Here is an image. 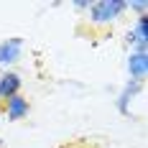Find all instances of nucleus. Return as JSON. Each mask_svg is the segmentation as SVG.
Instances as JSON below:
<instances>
[{"label": "nucleus", "mask_w": 148, "mask_h": 148, "mask_svg": "<svg viewBox=\"0 0 148 148\" xmlns=\"http://www.w3.org/2000/svg\"><path fill=\"white\" fill-rule=\"evenodd\" d=\"M125 66H128V74H130V82L146 84V77H148V54H135V51H130Z\"/></svg>", "instance_id": "obj_3"}, {"label": "nucleus", "mask_w": 148, "mask_h": 148, "mask_svg": "<svg viewBox=\"0 0 148 148\" xmlns=\"http://www.w3.org/2000/svg\"><path fill=\"white\" fill-rule=\"evenodd\" d=\"M130 31H133L135 36L140 38V41H148V15H138Z\"/></svg>", "instance_id": "obj_7"}, {"label": "nucleus", "mask_w": 148, "mask_h": 148, "mask_svg": "<svg viewBox=\"0 0 148 148\" xmlns=\"http://www.w3.org/2000/svg\"><path fill=\"white\" fill-rule=\"evenodd\" d=\"M28 112H31V105H28V100L23 95H15L10 100H5V118L10 120V123L28 118Z\"/></svg>", "instance_id": "obj_5"}, {"label": "nucleus", "mask_w": 148, "mask_h": 148, "mask_svg": "<svg viewBox=\"0 0 148 148\" xmlns=\"http://www.w3.org/2000/svg\"><path fill=\"white\" fill-rule=\"evenodd\" d=\"M21 54H23V38L21 36H13V38L0 41V69L13 66L15 61L21 59Z\"/></svg>", "instance_id": "obj_2"}, {"label": "nucleus", "mask_w": 148, "mask_h": 148, "mask_svg": "<svg viewBox=\"0 0 148 148\" xmlns=\"http://www.w3.org/2000/svg\"><path fill=\"white\" fill-rule=\"evenodd\" d=\"M128 10H135L138 15H148V0H128Z\"/></svg>", "instance_id": "obj_8"}, {"label": "nucleus", "mask_w": 148, "mask_h": 148, "mask_svg": "<svg viewBox=\"0 0 148 148\" xmlns=\"http://www.w3.org/2000/svg\"><path fill=\"white\" fill-rule=\"evenodd\" d=\"M64 148H79V146H64Z\"/></svg>", "instance_id": "obj_11"}, {"label": "nucleus", "mask_w": 148, "mask_h": 148, "mask_svg": "<svg viewBox=\"0 0 148 148\" xmlns=\"http://www.w3.org/2000/svg\"><path fill=\"white\" fill-rule=\"evenodd\" d=\"M138 92H143V84H138V82H128L125 87L120 89L118 100H115V107H118L120 115H130V102H133V97L138 95Z\"/></svg>", "instance_id": "obj_6"}, {"label": "nucleus", "mask_w": 148, "mask_h": 148, "mask_svg": "<svg viewBox=\"0 0 148 148\" xmlns=\"http://www.w3.org/2000/svg\"><path fill=\"white\" fill-rule=\"evenodd\" d=\"M21 87H23V79H21L18 72L5 69V72L0 74V100L3 102L10 100V97H15V95H21Z\"/></svg>", "instance_id": "obj_4"}, {"label": "nucleus", "mask_w": 148, "mask_h": 148, "mask_svg": "<svg viewBox=\"0 0 148 148\" xmlns=\"http://www.w3.org/2000/svg\"><path fill=\"white\" fill-rule=\"evenodd\" d=\"M89 5H92V0H74L72 3V8L79 10V13H82V10H89Z\"/></svg>", "instance_id": "obj_9"}, {"label": "nucleus", "mask_w": 148, "mask_h": 148, "mask_svg": "<svg viewBox=\"0 0 148 148\" xmlns=\"http://www.w3.org/2000/svg\"><path fill=\"white\" fill-rule=\"evenodd\" d=\"M0 148H5V143H3V138H0Z\"/></svg>", "instance_id": "obj_10"}, {"label": "nucleus", "mask_w": 148, "mask_h": 148, "mask_svg": "<svg viewBox=\"0 0 148 148\" xmlns=\"http://www.w3.org/2000/svg\"><path fill=\"white\" fill-rule=\"evenodd\" d=\"M128 10V0H92L87 18L92 26H110Z\"/></svg>", "instance_id": "obj_1"}]
</instances>
